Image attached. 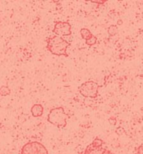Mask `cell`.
<instances>
[{"mask_svg":"<svg viewBox=\"0 0 143 154\" xmlns=\"http://www.w3.org/2000/svg\"><path fill=\"white\" fill-rule=\"evenodd\" d=\"M70 46V43L60 36H52L46 39V48L51 54L56 56L68 57L67 51Z\"/></svg>","mask_w":143,"mask_h":154,"instance_id":"1","label":"cell"},{"mask_svg":"<svg viewBox=\"0 0 143 154\" xmlns=\"http://www.w3.org/2000/svg\"><path fill=\"white\" fill-rule=\"evenodd\" d=\"M68 116L65 113L63 107L51 109L47 116V121L58 128H64L67 125Z\"/></svg>","mask_w":143,"mask_h":154,"instance_id":"2","label":"cell"},{"mask_svg":"<svg viewBox=\"0 0 143 154\" xmlns=\"http://www.w3.org/2000/svg\"><path fill=\"white\" fill-rule=\"evenodd\" d=\"M99 85L92 80H88L82 83L78 88V91L81 95L84 98L89 99H96L99 94Z\"/></svg>","mask_w":143,"mask_h":154,"instance_id":"3","label":"cell"},{"mask_svg":"<svg viewBox=\"0 0 143 154\" xmlns=\"http://www.w3.org/2000/svg\"><path fill=\"white\" fill-rule=\"evenodd\" d=\"M105 142L100 138L96 137L88 145L84 154H113V152L104 146Z\"/></svg>","mask_w":143,"mask_h":154,"instance_id":"4","label":"cell"},{"mask_svg":"<svg viewBox=\"0 0 143 154\" xmlns=\"http://www.w3.org/2000/svg\"><path fill=\"white\" fill-rule=\"evenodd\" d=\"M20 154H49V152L41 142H29L22 146Z\"/></svg>","mask_w":143,"mask_h":154,"instance_id":"5","label":"cell"},{"mask_svg":"<svg viewBox=\"0 0 143 154\" xmlns=\"http://www.w3.org/2000/svg\"><path fill=\"white\" fill-rule=\"evenodd\" d=\"M53 33L57 36H68L72 35V26L67 21H57L56 22L53 28Z\"/></svg>","mask_w":143,"mask_h":154,"instance_id":"6","label":"cell"},{"mask_svg":"<svg viewBox=\"0 0 143 154\" xmlns=\"http://www.w3.org/2000/svg\"><path fill=\"white\" fill-rule=\"evenodd\" d=\"M30 112L33 117H41L44 112V107L41 104H35L30 109Z\"/></svg>","mask_w":143,"mask_h":154,"instance_id":"7","label":"cell"},{"mask_svg":"<svg viewBox=\"0 0 143 154\" xmlns=\"http://www.w3.org/2000/svg\"><path fill=\"white\" fill-rule=\"evenodd\" d=\"M80 35H81L82 38L84 39L85 41L88 40L89 38H91L93 35L92 32L88 29H87V28H83V29H80Z\"/></svg>","mask_w":143,"mask_h":154,"instance_id":"8","label":"cell"},{"mask_svg":"<svg viewBox=\"0 0 143 154\" xmlns=\"http://www.w3.org/2000/svg\"><path fill=\"white\" fill-rule=\"evenodd\" d=\"M11 90L8 86H2L0 88V96L4 97V96H8L10 94Z\"/></svg>","mask_w":143,"mask_h":154,"instance_id":"9","label":"cell"},{"mask_svg":"<svg viewBox=\"0 0 143 154\" xmlns=\"http://www.w3.org/2000/svg\"><path fill=\"white\" fill-rule=\"evenodd\" d=\"M86 42V44L89 46H94L95 44L97 43V38L96 36H94V35H93L92 37L89 38L88 40L87 41H85Z\"/></svg>","mask_w":143,"mask_h":154,"instance_id":"10","label":"cell"},{"mask_svg":"<svg viewBox=\"0 0 143 154\" xmlns=\"http://www.w3.org/2000/svg\"><path fill=\"white\" fill-rule=\"evenodd\" d=\"M109 35H114L115 34L117 33V27L115 25H111L109 26V29H108Z\"/></svg>","mask_w":143,"mask_h":154,"instance_id":"11","label":"cell"},{"mask_svg":"<svg viewBox=\"0 0 143 154\" xmlns=\"http://www.w3.org/2000/svg\"><path fill=\"white\" fill-rule=\"evenodd\" d=\"M133 154H143V145H140L139 146H137L135 149V152Z\"/></svg>","mask_w":143,"mask_h":154,"instance_id":"12","label":"cell"},{"mask_svg":"<svg viewBox=\"0 0 143 154\" xmlns=\"http://www.w3.org/2000/svg\"><path fill=\"white\" fill-rule=\"evenodd\" d=\"M106 1H92V3H94V4H105Z\"/></svg>","mask_w":143,"mask_h":154,"instance_id":"13","label":"cell"}]
</instances>
